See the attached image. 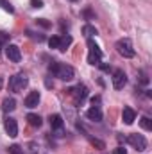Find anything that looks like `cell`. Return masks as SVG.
I'll return each mask as SVG.
<instances>
[{"label":"cell","mask_w":152,"mask_h":154,"mask_svg":"<svg viewBox=\"0 0 152 154\" xmlns=\"http://www.w3.org/2000/svg\"><path fill=\"white\" fill-rule=\"evenodd\" d=\"M48 72L54 74L56 77L63 79V81H72L74 79V68L70 65H65V63H57V61H52L48 65Z\"/></svg>","instance_id":"1"},{"label":"cell","mask_w":152,"mask_h":154,"mask_svg":"<svg viewBox=\"0 0 152 154\" xmlns=\"http://www.w3.org/2000/svg\"><path fill=\"white\" fill-rule=\"evenodd\" d=\"M114 48H116V52L120 54V56H123V57H127V59H131V57H134V48H132V43H131V39L123 38V39H118L116 41V45H114Z\"/></svg>","instance_id":"2"},{"label":"cell","mask_w":152,"mask_h":154,"mask_svg":"<svg viewBox=\"0 0 152 154\" xmlns=\"http://www.w3.org/2000/svg\"><path fill=\"white\" fill-rule=\"evenodd\" d=\"M27 84H29V79H27L25 74H16V75H13L9 79V88H11V91H14V93H20Z\"/></svg>","instance_id":"3"},{"label":"cell","mask_w":152,"mask_h":154,"mask_svg":"<svg viewBox=\"0 0 152 154\" xmlns=\"http://www.w3.org/2000/svg\"><path fill=\"white\" fill-rule=\"evenodd\" d=\"M88 48H90V52H88V63L90 65H100V61H102V50L99 48V45H95L93 39H88Z\"/></svg>","instance_id":"4"},{"label":"cell","mask_w":152,"mask_h":154,"mask_svg":"<svg viewBox=\"0 0 152 154\" xmlns=\"http://www.w3.org/2000/svg\"><path fill=\"white\" fill-rule=\"evenodd\" d=\"M70 93H72V97H74V102H75L77 106H81V104L86 100V97H88V88H86L84 84H79V86H75V88L70 90Z\"/></svg>","instance_id":"5"},{"label":"cell","mask_w":152,"mask_h":154,"mask_svg":"<svg viewBox=\"0 0 152 154\" xmlns=\"http://www.w3.org/2000/svg\"><path fill=\"white\" fill-rule=\"evenodd\" d=\"M127 142H129L136 151H145V149H147V140H145L141 134H129V136H127Z\"/></svg>","instance_id":"6"},{"label":"cell","mask_w":152,"mask_h":154,"mask_svg":"<svg viewBox=\"0 0 152 154\" xmlns=\"http://www.w3.org/2000/svg\"><path fill=\"white\" fill-rule=\"evenodd\" d=\"M5 56L13 63H20V59H22V52H20V48L16 45H7L5 47Z\"/></svg>","instance_id":"7"},{"label":"cell","mask_w":152,"mask_h":154,"mask_svg":"<svg viewBox=\"0 0 152 154\" xmlns=\"http://www.w3.org/2000/svg\"><path fill=\"white\" fill-rule=\"evenodd\" d=\"M4 127H5V133H7L11 138H16V136H18V124H16L14 118L7 116V118L4 120Z\"/></svg>","instance_id":"8"},{"label":"cell","mask_w":152,"mask_h":154,"mask_svg":"<svg viewBox=\"0 0 152 154\" xmlns=\"http://www.w3.org/2000/svg\"><path fill=\"white\" fill-rule=\"evenodd\" d=\"M125 82H127V75H125V72L123 70H114L113 72V86L116 90H122L123 86H125Z\"/></svg>","instance_id":"9"},{"label":"cell","mask_w":152,"mask_h":154,"mask_svg":"<svg viewBox=\"0 0 152 154\" xmlns=\"http://www.w3.org/2000/svg\"><path fill=\"white\" fill-rule=\"evenodd\" d=\"M38 102H39V91H31L27 97H25V106L27 108H36L38 106Z\"/></svg>","instance_id":"10"},{"label":"cell","mask_w":152,"mask_h":154,"mask_svg":"<svg viewBox=\"0 0 152 154\" xmlns=\"http://www.w3.org/2000/svg\"><path fill=\"white\" fill-rule=\"evenodd\" d=\"M122 118H123V122H125L127 125H131V124L134 122V118H136L134 109H132V108H129V106H125V108H123V111H122Z\"/></svg>","instance_id":"11"},{"label":"cell","mask_w":152,"mask_h":154,"mask_svg":"<svg viewBox=\"0 0 152 154\" xmlns=\"http://www.w3.org/2000/svg\"><path fill=\"white\" fill-rule=\"evenodd\" d=\"M48 122H50V127L52 129H63V125H65V122H63V116L61 115H50L48 118Z\"/></svg>","instance_id":"12"},{"label":"cell","mask_w":152,"mask_h":154,"mask_svg":"<svg viewBox=\"0 0 152 154\" xmlns=\"http://www.w3.org/2000/svg\"><path fill=\"white\" fill-rule=\"evenodd\" d=\"M86 116L90 118V120H93V122H100L102 120V111H100V108H90L88 109V113H86Z\"/></svg>","instance_id":"13"},{"label":"cell","mask_w":152,"mask_h":154,"mask_svg":"<svg viewBox=\"0 0 152 154\" xmlns=\"http://www.w3.org/2000/svg\"><path fill=\"white\" fill-rule=\"evenodd\" d=\"M14 108H16V100L14 99H4V102H2V109L5 111V113H9V111H14Z\"/></svg>","instance_id":"14"},{"label":"cell","mask_w":152,"mask_h":154,"mask_svg":"<svg viewBox=\"0 0 152 154\" xmlns=\"http://www.w3.org/2000/svg\"><path fill=\"white\" fill-rule=\"evenodd\" d=\"M27 120H29V124H31L32 127H41V124H43L41 116L34 115V113H29V115H27Z\"/></svg>","instance_id":"15"},{"label":"cell","mask_w":152,"mask_h":154,"mask_svg":"<svg viewBox=\"0 0 152 154\" xmlns=\"http://www.w3.org/2000/svg\"><path fill=\"white\" fill-rule=\"evenodd\" d=\"M70 43H72V36H68V34L61 36V38H59V50H66Z\"/></svg>","instance_id":"16"},{"label":"cell","mask_w":152,"mask_h":154,"mask_svg":"<svg viewBox=\"0 0 152 154\" xmlns=\"http://www.w3.org/2000/svg\"><path fill=\"white\" fill-rule=\"evenodd\" d=\"M82 32H84V34H86L88 38H91V36H97V29H95L93 25H84Z\"/></svg>","instance_id":"17"},{"label":"cell","mask_w":152,"mask_h":154,"mask_svg":"<svg viewBox=\"0 0 152 154\" xmlns=\"http://www.w3.org/2000/svg\"><path fill=\"white\" fill-rule=\"evenodd\" d=\"M140 124H141V127L143 129H147V131H152V120L149 116H143L141 120H140Z\"/></svg>","instance_id":"18"},{"label":"cell","mask_w":152,"mask_h":154,"mask_svg":"<svg viewBox=\"0 0 152 154\" xmlns=\"http://www.w3.org/2000/svg\"><path fill=\"white\" fill-rule=\"evenodd\" d=\"M0 7H2L4 11H7V13H14V7H13L7 0H0Z\"/></svg>","instance_id":"19"},{"label":"cell","mask_w":152,"mask_h":154,"mask_svg":"<svg viewBox=\"0 0 152 154\" xmlns=\"http://www.w3.org/2000/svg\"><path fill=\"white\" fill-rule=\"evenodd\" d=\"M48 45H50V48H57L59 50V36H52L48 39Z\"/></svg>","instance_id":"20"},{"label":"cell","mask_w":152,"mask_h":154,"mask_svg":"<svg viewBox=\"0 0 152 154\" xmlns=\"http://www.w3.org/2000/svg\"><path fill=\"white\" fill-rule=\"evenodd\" d=\"M27 34H29V38L38 39V41H43V39H45V36H43V34H39V32H32V31H27Z\"/></svg>","instance_id":"21"},{"label":"cell","mask_w":152,"mask_h":154,"mask_svg":"<svg viewBox=\"0 0 152 154\" xmlns=\"http://www.w3.org/2000/svg\"><path fill=\"white\" fill-rule=\"evenodd\" d=\"M9 154H23V149L20 145H11L9 147Z\"/></svg>","instance_id":"22"},{"label":"cell","mask_w":152,"mask_h":154,"mask_svg":"<svg viewBox=\"0 0 152 154\" xmlns=\"http://www.w3.org/2000/svg\"><path fill=\"white\" fill-rule=\"evenodd\" d=\"M9 39V34H5V32H2L0 31V52H2V47H4V43Z\"/></svg>","instance_id":"23"},{"label":"cell","mask_w":152,"mask_h":154,"mask_svg":"<svg viewBox=\"0 0 152 154\" xmlns=\"http://www.w3.org/2000/svg\"><path fill=\"white\" fill-rule=\"evenodd\" d=\"M90 142H91L93 145H97L99 149H104V147H106V145H104V142H100V140H97V138H91V136H90Z\"/></svg>","instance_id":"24"},{"label":"cell","mask_w":152,"mask_h":154,"mask_svg":"<svg viewBox=\"0 0 152 154\" xmlns=\"http://www.w3.org/2000/svg\"><path fill=\"white\" fill-rule=\"evenodd\" d=\"M31 5L34 9H41L43 7V0H31Z\"/></svg>","instance_id":"25"},{"label":"cell","mask_w":152,"mask_h":154,"mask_svg":"<svg viewBox=\"0 0 152 154\" xmlns=\"http://www.w3.org/2000/svg\"><path fill=\"white\" fill-rule=\"evenodd\" d=\"M36 22H38V23L41 25V27H45V29H48V27H50V22H47L45 18H38Z\"/></svg>","instance_id":"26"},{"label":"cell","mask_w":152,"mask_h":154,"mask_svg":"<svg viewBox=\"0 0 152 154\" xmlns=\"http://www.w3.org/2000/svg\"><path fill=\"white\" fill-rule=\"evenodd\" d=\"M140 82L141 84H149V77H147L145 72H140Z\"/></svg>","instance_id":"27"},{"label":"cell","mask_w":152,"mask_h":154,"mask_svg":"<svg viewBox=\"0 0 152 154\" xmlns=\"http://www.w3.org/2000/svg\"><path fill=\"white\" fill-rule=\"evenodd\" d=\"M91 104H93V108H100V106H99V104H100V97H99V95L93 97V99H91Z\"/></svg>","instance_id":"28"},{"label":"cell","mask_w":152,"mask_h":154,"mask_svg":"<svg viewBox=\"0 0 152 154\" xmlns=\"http://www.w3.org/2000/svg\"><path fill=\"white\" fill-rule=\"evenodd\" d=\"M84 16H86V18H93V13H91V9H84Z\"/></svg>","instance_id":"29"},{"label":"cell","mask_w":152,"mask_h":154,"mask_svg":"<svg viewBox=\"0 0 152 154\" xmlns=\"http://www.w3.org/2000/svg\"><path fill=\"white\" fill-rule=\"evenodd\" d=\"M114 154H127V151H125L123 147H118V149L114 151Z\"/></svg>","instance_id":"30"},{"label":"cell","mask_w":152,"mask_h":154,"mask_svg":"<svg viewBox=\"0 0 152 154\" xmlns=\"http://www.w3.org/2000/svg\"><path fill=\"white\" fill-rule=\"evenodd\" d=\"M100 68H102L104 72H109V70H111V66H109V65H100Z\"/></svg>","instance_id":"31"},{"label":"cell","mask_w":152,"mask_h":154,"mask_svg":"<svg viewBox=\"0 0 152 154\" xmlns=\"http://www.w3.org/2000/svg\"><path fill=\"white\" fill-rule=\"evenodd\" d=\"M2 86H4V79H2V75H0V90H2Z\"/></svg>","instance_id":"32"},{"label":"cell","mask_w":152,"mask_h":154,"mask_svg":"<svg viewBox=\"0 0 152 154\" xmlns=\"http://www.w3.org/2000/svg\"><path fill=\"white\" fill-rule=\"evenodd\" d=\"M72 2H77V0H72Z\"/></svg>","instance_id":"33"}]
</instances>
